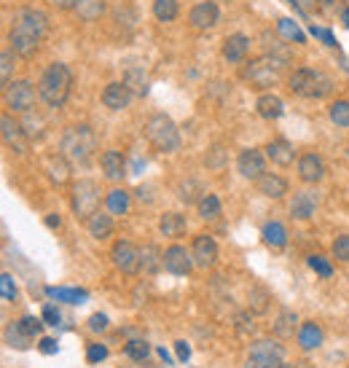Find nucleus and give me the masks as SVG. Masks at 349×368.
Segmentation results:
<instances>
[{
    "mask_svg": "<svg viewBox=\"0 0 349 368\" xmlns=\"http://www.w3.org/2000/svg\"><path fill=\"white\" fill-rule=\"evenodd\" d=\"M46 35H49V14L46 11L25 6V8H19L13 14L11 30H8V43L22 59H30V57L38 54L40 43H43Z\"/></svg>",
    "mask_w": 349,
    "mask_h": 368,
    "instance_id": "nucleus-1",
    "label": "nucleus"
},
{
    "mask_svg": "<svg viewBox=\"0 0 349 368\" xmlns=\"http://www.w3.org/2000/svg\"><path fill=\"white\" fill-rule=\"evenodd\" d=\"M59 153L70 159V164H78V167H86V164L94 159L97 153V135L89 124H73L62 132V140H59Z\"/></svg>",
    "mask_w": 349,
    "mask_h": 368,
    "instance_id": "nucleus-2",
    "label": "nucleus"
},
{
    "mask_svg": "<svg viewBox=\"0 0 349 368\" xmlns=\"http://www.w3.org/2000/svg\"><path fill=\"white\" fill-rule=\"evenodd\" d=\"M73 92V73L65 62H52L38 81V95L49 108H62Z\"/></svg>",
    "mask_w": 349,
    "mask_h": 368,
    "instance_id": "nucleus-3",
    "label": "nucleus"
},
{
    "mask_svg": "<svg viewBox=\"0 0 349 368\" xmlns=\"http://www.w3.org/2000/svg\"><path fill=\"white\" fill-rule=\"evenodd\" d=\"M288 89H290L293 95L304 97V100H322V97L331 95L333 81H331L322 70L295 68L293 73L288 76Z\"/></svg>",
    "mask_w": 349,
    "mask_h": 368,
    "instance_id": "nucleus-4",
    "label": "nucleus"
},
{
    "mask_svg": "<svg viewBox=\"0 0 349 368\" xmlns=\"http://www.w3.org/2000/svg\"><path fill=\"white\" fill-rule=\"evenodd\" d=\"M146 137L148 143L161 153H174L180 148V132L177 124L167 116V113H153L146 124Z\"/></svg>",
    "mask_w": 349,
    "mask_h": 368,
    "instance_id": "nucleus-5",
    "label": "nucleus"
},
{
    "mask_svg": "<svg viewBox=\"0 0 349 368\" xmlns=\"http://www.w3.org/2000/svg\"><path fill=\"white\" fill-rule=\"evenodd\" d=\"M100 199H102V191H100V186L89 180V177H83L78 183H73V194H70V207H73V213H76V218L78 220H89L100 210Z\"/></svg>",
    "mask_w": 349,
    "mask_h": 368,
    "instance_id": "nucleus-6",
    "label": "nucleus"
},
{
    "mask_svg": "<svg viewBox=\"0 0 349 368\" xmlns=\"http://www.w3.org/2000/svg\"><path fill=\"white\" fill-rule=\"evenodd\" d=\"M280 65H274L268 57H258V59H250V62H244L242 65V81L250 83L253 89L258 92H264L268 86H277L280 81Z\"/></svg>",
    "mask_w": 349,
    "mask_h": 368,
    "instance_id": "nucleus-7",
    "label": "nucleus"
},
{
    "mask_svg": "<svg viewBox=\"0 0 349 368\" xmlns=\"http://www.w3.org/2000/svg\"><path fill=\"white\" fill-rule=\"evenodd\" d=\"M285 363V347L277 339H258L250 344L244 368H280Z\"/></svg>",
    "mask_w": 349,
    "mask_h": 368,
    "instance_id": "nucleus-8",
    "label": "nucleus"
},
{
    "mask_svg": "<svg viewBox=\"0 0 349 368\" xmlns=\"http://www.w3.org/2000/svg\"><path fill=\"white\" fill-rule=\"evenodd\" d=\"M38 92L30 81H11L6 89H3V102L6 108L13 110V113H30L35 108V100H38Z\"/></svg>",
    "mask_w": 349,
    "mask_h": 368,
    "instance_id": "nucleus-9",
    "label": "nucleus"
},
{
    "mask_svg": "<svg viewBox=\"0 0 349 368\" xmlns=\"http://www.w3.org/2000/svg\"><path fill=\"white\" fill-rule=\"evenodd\" d=\"M0 135H3L6 148H11L13 153L25 156L27 150H30V135H27L25 124L16 121L11 113H3V116H0Z\"/></svg>",
    "mask_w": 349,
    "mask_h": 368,
    "instance_id": "nucleus-10",
    "label": "nucleus"
},
{
    "mask_svg": "<svg viewBox=\"0 0 349 368\" xmlns=\"http://www.w3.org/2000/svg\"><path fill=\"white\" fill-rule=\"evenodd\" d=\"M110 259L113 266L124 274H137L140 272V247L132 245L129 239H119L110 247Z\"/></svg>",
    "mask_w": 349,
    "mask_h": 368,
    "instance_id": "nucleus-11",
    "label": "nucleus"
},
{
    "mask_svg": "<svg viewBox=\"0 0 349 368\" xmlns=\"http://www.w3.org/2000/svg\"><path fill=\"white\" fill-rule=\"evenodd\" d=\"M194 266H196L194 263V253L186 250L183 245H170L164 250V269L174 274V277H186V274H191Z\"/></svg>",
    "mask_w": 349,
    "mask_h": 368,
    "instance_id": "nucleus-12",
    "label": "nucleus"
},
{
    "mask_svg": "<svg viewBox=\"0 0 349 368\" xmlns=\"http://www.w3.org/2000/svg\"><path fill=\"white\" fill-rule=\"evenodd\" d=\"M218 22H220V8H218V3H213V0H201L188 14V25L194 30H201V32L213 30Z\"/></svg>",
    "mask_w": 349,
    "mask_h": 368,
    "instance_id": "nucleus-13",
    "label": "nucleus"
},
{
    "mask_svg": "<svg viewBox=\"0 0 349 368\" xmlns=\"http://www.w3.org/2000/svg\"><path fill=\"white\" fill-rule=\"evenodd\" d=\"M191 253H194V263H196L199 269H213L215 263H218V242H215L210 234L194 237Z\"/></svg>",
    "mask_w": 349,
    "mask_h": 368,
    "instance_id": "nucleus-14",
    "label": "nucleus"
},
{
    "mask_svg": "<svg viewBox=\"0 0 349 368\" xmlns=\"http://www.w3.org/2000/svg\"><path fill=\"white\" fill-rule=\"evenodd\" d=\"M237 167H239L242 177H247V180H258V177L266 175V153H261L258 148L242 150L239 159H237Z\"/></svg>",
    "mask_w": 349,
    "mask_h": 368,
    "instance_id": "nucleus-15",
    "label": "nucleus"
},
{
    "mask_svg": "<svg viewBox=\"0 0 349 368\" xmlns=\"http://www.w3.org/2000/svg\"><path fill=\"white\" fill-rule=\"evenodd\" d=\"M132 95L134 92L124 81H113L102 89V105H105L107 110H124V108H129Z\"/></svg>",
    "mask_w": 349,
    "mask_h": 368,
    "instance_id": "nucleus-16",
    "label": "nucleus"
},
{
    "mask_svg": "<svg viewBox=\"0 0 349 368\" xmlns=\"http://www.w3.org/2000/svg\"><path fill=\"white\" fill-rule=\"evenodd\" d=\"M295 170H298V177L304 183H320L322 177H325V162H322L320 153H304V156H298Z\"/></svg>",
    "mask_w": 349,
    "mask_h": 368,
    "instance_id": "nucleus-17",
    "label": "nucleus"
},
{
    "mask_svg": "<svg viewBox=\"0 0 349 368\" xmlns=\"http://www.w3.org/2000/svg\"><path fill=\"white\" fill-rule=\"evenodd\" d=\"M43 170H46V177L52 180L54 186H65V183H70V175H73V164H70V159H65L62 153L46 156Z\"/></svg>",
    "mask_w": 349,
    "mask_h": 368,
    "instance_id": "nucleus-18",
    "label": "nucleus"
},
{
    "mask_svg": "<svg viewBox=\"0 0 349 368\" xmlns=\"http://www.w3.org/2000/svg\"><path fill=\"white\" fill-rule=\"evenodd\" d=\"M247 52H250V38H247V35H242V32L228 35L226 41H223V46H220V54H223V59L231 62V65H239V62H244Z\"/></svg>",
    "mask_w": 349,
    "mask_h": 368,
    "instance_id": "nucleus-19",
    "label": "nucleus"
},
{
    "mask_svg": "<svg viewBox=\"0 0 349 368\" xmlns=\"http://www.w3.org/2000/svg\"><path fill=\"white\" fill-rule=\"evenodd\" d=\"M100 167H102L107 180H113V183L126 175V159H124V153L116 148L105 150V153L100 156Z\"/></svg>",
    "mask_w": 349,
    "mask_h": 368,
    "instance_id": "nucleus-20",
    "label": "nucleus"
},
{
    "mask_svg": "<svg viewBox=\"0 0 349 368\" xmlns=\"http://www.w3.org/2000/svg\"><path fill=\"white\" fill-rule=\"evenodd\" d=\"M295 339H298V347L304 350V352H312V350H317L325 339V333H322V328L314 323V320H307V323H301L298 328V333H295Z\"/></svg>",
    "mask_w": 349,
    "mask_h": 368,
    "instance_id": "nucleus-21",
    "label": "nucleus"
},
{
    "mask_svg": "<svg viewBox=\"0 0 349 368\" xmlns=\"http://www.w3.org/2000/svg\"><path fill=\"white\" fill-rule=\"evenodd\" d=\"M317 210V196L312 191H295L290 202V215L295 220H309Z\"/></svg>",
    "mask_w": 349,
    "mask_h": 368,
    "instance_id": "nucleus-22",
    "label": "nucleus"
},
{
    "mask_svg": "<svg viewBox=\"0 0 349 368\" xmlns=\"http://www.w3.org/2000/svg\"><path fill=\"white\" fill-rule=\"evenodd\" d=\"M264 150H266V159H271L277 167H290L293 162H298L295 159V148L288 140H271Z\"/></svg>",
    "mask_w": 349,
    "mask_h": 368,
    "instance_id": "nucleus-23",
    "label": "nucleus"
},
{
    "mask_svg": "<svg viewBox=\"0 0 349 368\" xmlns=\"http://www.w3.org/2000/svg\"><path fill=\"white\" fill-rule=\"evenodd\" d=\"M255 186H258V194H264L266 199H282L288 194V180L274 175V172H266L264 177H258Z\"/></svg>",
    "mask_w": 349,
    "mask_h": 368,
    "instance_id": "nucleus-24",
    "label": "nucleus"
},
{
    "mask_svg": "<svg viewBox=\"0 0 349 368\" xmlns=\"http://www.w3.org/2000/svg\"><path fill=\"white\" fill-rule=\"evenodd\" d=\"M255 108H258V116H261V119H266V121H274V119H280L282 113H285V102H282L277 95H271V92H264V95L258 97Z\"/></svg>",
    "mask_w": 349,
    "mask_h": 368,
    "instance_id": "nucleus-25",
    "label": "nucleus"
},
{
    "mask_svg": "<svg viewBox=\"0 0 349 368\" xmlns=\"http://www.w3.org/2000/svg\"><path fill=\"white\" fill-rule=\"evenodd\" d=\"M188 229V220L186 215H180V213H164L159 218V232L164 237H170V239H177V237H183Z\"/></svg>",
    "mask_w": 349,
    "mask_h": 368,
    "instance_id": "nucleus-26",
    "label": "nucleus"
},
{
    "mask_svg": "<svg viewBox=\"0 0 349 368\" xmlns=\"http://www.w3.org/2000/svg\"><path fill=\"white\" fill-rule=\"evenodd\" d=\"M164 266V253L156 245H143L140 247V272L143 274H159Z\"/></svg>",
    "mask_w": 349,
    "mask_h": 368,
    "instance_id": "nucleus-27",
    "label": "nucleus"
},
{
    "mask_svg": "<svg viewBox=\"0 0 349 368\" xmlns=\"http://www.w3.org/2000/svg\"><path fill=\"white\" fill-rule=\"evenodd\" d=\"M86 229H89V234H92L97 242H102V239H107V237L113 234V215L97 210L92 218L86 220Z\"/></svg>",
    "mask_w": 349,
    "mask_h": 368,
    "instance_id": "nucleus-28",
    "label": "nucleus"
},
{
    "mask_svg": "<svg viewBox=\"0 0 349 368\" xmlns=\"http://www.w3.org/2000/svg\"><path fill=\"white\" fill-rule=\"evenodd\" d=\"M174 194H177V199H180L183 205H199V199L207 191L201 189L199 180H194V177H186V180H180V183H177Z\"/></svg>",
    "mask_w": 349,
    "mask_h": 368,
    "instance_id": "nucleus-29",
    "label": "nucleus"
},
{
    "mask_svg": "<svg viewBox=\"0 0 349 368\" xmlns=\"http://www.w3.org/2000/svg\"><path fill=\"white\" fill-rule=\"evenodd\" d=\"M293 333H298V317L290 309H282L277 323H274V336L277 339H293Z\"/></svg>",
    "mask_w": 349,
    "mask_h": 368,
    "instance_id": "nucleus-30",
    "label": "nucleus"
},
{
    "mask_svg": "<svg viewBox=\"0 0 349 368\" xmlns=\"http://www.w3.org/2000/svg\"><path fill=\"white\" fill-rule=\"evenodd\" d=\"M129 191H124V189H113V191H107L105 196V207L110 215H126L129 213Z\"/></svg>",
    "mask_w": 349,
    "mask_h": 368,
    "instance_id": "nucleus-31",
    "label": "nucleus"
},
{
    "mask_svg": "<svg viewBox=\"0 0 349 368\" xmlns=\"http://www.w3.org/2000/svg\"><path fill=\"white\" fill-rule=\"evenodd\" d=\"M261 237H264V242H266L268 247L288 245V232H285V226H282L280 220H268L266 226H264V232H261Z\"/></svg>",
    "mask_w": 349,
    "mask_h": 368,
    "instance_id": "nucleus-32",
    "label": "nucleus"
},
{
    "mask_svg": "<svg viewBox=\"0 0 349 368\" xmlns=\"http://www.w3.org/2000/svg\"><path fill=\"white\" fill-rule=\"evenodd\" d=\"M16 52H13V46L11 43H6L3 49H0V81H3V89L11 83V73H13V62H16Z\"/></svg>",
    "mask_w": 349,
    "mask_h": 368,
    "instance_id": "nucleus-33",
    "label": "nucleus"
},
{
    "mask_svg": "<svg viewBox=\"0 0 349 368\" xmlns=\"http://www.w3.org/2000/svg\"><path fill=\"white\" fill-rule=\"evenodd\" d=\"M46 293L57 301H67V304H83L89 299L86 290H78V287H46Z\"/></svg>",
    "mask_w": 349,
    "mask_h": 368,
    "instance_id": "nucleus-34",
    "label": "nucleus"
},
{
    "mask_svg": "<svg viewBox=\"0 0 349 368\" xmlns=\"http://www.w3.org/2000/svg\"><path fill=\"white\" fill-rule=\"evenodd\" d=\"M177 14H180L177 0H153V16L159 22H174Z\"/></svg>",
    "mask_w": 349,
    "mask_h": 368,
    "instance_id": "nucleus-35",
    "label": "nucleus"
},
{
    "mask_svg": "<svg viewBox=\"0 0 349 368\" xmlns=\"http://www.w3.org/2000/svg\"><path fill=\"white\" fill-rule=\"evenodd\" d=\"M124 355L134 360V363H146L148 357H150V344L146 339H132L126 341V347H124Z\"/></svg>",
    "mask_w": 349,
    "mask_h": 368,
    "instance_id": "nucleus-36",
    "label": "nucleus"
},
{
    "mask_svg": "<svg viewBox=\"0 0 349 368\" xmlns=\"http://www.w3.org/2000/svg\"><path fill=\"white\" fill-rule=\"evenodd\" d=\"M124 83L132 89L134 95H146L148 92V76L143 68H129L126 76H124Z\"/></svg>",
    "mask_w": 349,
    "mask_h": 368,
    "instance_id": "nucleus-37",
    "label": "nucleus"
},
{
    "mask_svg": "<svg viewBox=\"0 0 349 368\" xmlns=\"http://www.w3.org/2000/svg\"><path fill=\"white\" fill-rule=\"evenodd\" d=\"M76 11H78V16L83 22H94V19H100L102 11H105V0H81Z\"/></svg>",
    "mask_w": 349,
    "mask_h": 368,
    "instance_id": "nucleus-38",
    "label": "nucleus"
},
{
    "mask_svg": "<svg viewBox=\"0 0 349 368\" xmlns=\"http://www.w3.org/2000/svg\"><path fill=\"white\" fill-rule=\"evenodd\" d=\"M247 301H250V309L261 314V312H266L268 309V301H271V296H268L266 287L253 285L250 287V293H247Z\"/></svg>",
    "mask_w": 349,
    "mask_h": 368,
    "instance_id": "nucleus-39",
    "label": "nucleus"
},
{
    "mask_svg": "<svg viewBox=\"0 0 349 368\" xmlns=\"http://www.w3.org/2000/svg\"><path fill=\"white\" fill-rule=\"evenodd\" d=\"M196 207H199V215L204 220H213L220 215V199H218L215 194H204Z\"/></svg>",
    "mask_w": 349,
    "mask_h": 368,
    "instance_id": "nucleus-40",
    "label": "nucleus"
},
{
    "mask_svg": "<svg viewBox=\"0 0 349 368\" xmlns=\"http://www.w3.org/2000/svg\"><path fill=\"white\" fill-rule=\"evenodd\" d=\"M328 113H331V121H333L336 126L349 129V100H336Z\"/></svg>",
    "mask_w": 349,
    "mask_h": 368,
    "instance_id": "nucleus-41",
    "label": "nucleus"
},
{
    "mask_svg": "<svg viewBox=\"0 0 349 368\" xmlns=\"http://www.w3.org/2000/svg\"><path fill=\"white\" fill-rule=\"evenodd\" d=\"M6 344L16 347V350H27L30 347V336L19 328V323H11V326L6 328Z\"/></svg>",
    "mask_w": 349,
    "mask_h": 368,
    "instance_id": "nucleus-42",
    "label": "nucleus"
},
{
    "mask_svg": "<svg viewBox=\"0 0 349 368\" xmlns=\"http://www.w3.org/2000/svg\"><path fill=\"white\" fill-rule=\"evenodd\" d=\"M204 164H207L213 172H220V170L226 167V150L220 148V146H213V148L207 150V156H204Z\"/></svg>",
    "mask_w": 349,
    "mask_h": 368,
    "instance_id": "nucleus-43",
    "label": "nucleus"
},
{
    "mask_svg": "<svg viewBox=\"0 0 349 368\" xmlns=\"http://www.w3.org/2000/svg\"><path fill=\"white\" fill-rule=\"evenodd\" d=\"M277 30H280L285 38H290V41L295 43H304V32L298 30V25H295L293 19H280V22H277Z\"/></svg>",
    "mask_w": 349,
    "mask_h": 368,
    "instance_id": "nucleus-44",
    "label": "nucleus"
},
{
    "mask_svg": "<svg viewBox=\"0 0 349 368\" xmlns=\"http://www.w3.org/2000/svg\"><path fill=\"white\" fill-rule=\"evenodd\" d=\"M331 253H333L336 261H341V263H349V234H341V237H336L333 247H331Z\"/></svg>",
    "mask_w": 349,
    "mask_h": 368,
    "instance_id": "nucleus-45",
    "label": "nucleus"
},
{
    "mask_svg": "<svg viewBox=\"0 0 349 368\" xmlns=\"http://www.w3.org/2000/svg\"><path fill=\"white\" fill-rule=\"evenodd\" d=\"M16 323H19V328L25 331L30 339H35V336L40 333V328H43V317H32V314H25V317H22V320H16Z\"/></svg>",
    "mask_w": 349,
    "mask_h": 368,
    "instance_id": "nucleus-46",
    "label": "nucleus"
},
{
    "mask_svg": "<svg viewBox=\"0 0 349 368\" xmlns=\"http://www.w3.org/2000/svg\"><path fill=\"white\" fill-rule=\"evenodd\" d=\"M309 269L317 272L320 277H331L333 274V266H331V261L325 256H309Z\"/></svg>",
    "mask_w": 349,
    "mask_h": 368,
    "instance_id": "nucleus-47",
    "label": "nucleus"
},
{
    "mask_svg": "<svg viewBox=\"0 0 349 368\" xmlns=\"http://www.w3.org/2000/svg\"><path fill=\"white\" fill-rule=\"evenodd\" d=\"M0 296H3V301L16 299V283H13V277L8 272L0 277Z\"/></svg>",
    "mask_w": 349,
    "mask_h": 368,
    "instance_id": "nucleus-48",
    "label": "nucleus"
},
{
    "mask_svg": "<svg viewBox=\"0 0 349 368\" xmlns=\"http://www.w3.org/2000/svg\"><path fill=\"white\" fill-rule=\"evenodd\" d=\"M105 357H107V347H105V344H89V347H86V360H89L92 366L102 363Z\"/></svg>",
    "mask_w": 349,
    "mask_h": 368,
    "instance_id": "nucleus-49",
    "label": "nucleus"
},
{
    "mask_svg": "<svg viewBox=\"0 0 349 368\" xmlns=\"http://www.w3.org/2000/svg\"><path fill=\"white\" fill-rule=\"evenodd\" d=\"M40 317H43L46 326H59V320H62V314H59V309H57L54 304H46L43 312H40Z\"/></svg>",
    "mask_w": 349,
    "mask_h": 368,
    "instance_id": "nucleus-50",
    "label": "nucleus"
},
{
    "mask_svg": "<svg viewBox=\"0 0 349 368\" xmlns=\"http://www.w3.org/2000/svg\"><path fill=\"white\" fill-rule=\"evenodd\" d=\"M107 328V317L102 312H97L89 317V331H94V333H102Z\"/></svg>",
    "mask_w": 349,
    "mask_h": 368,
    "instance_id": "nucleus-51",
    "label": "nucleus"
},
{
    "mask_svg": "<svg viewBox=\"0 0 349 368\" xmlns=\"http://www.w3.org/2000/svg\"><path fill=\"white\" fill-rule=\"evenodd\" d=\"M38 350L43 355H57V350H59V344H57V339H40V344H38Z\"/></svg>",
    "mask_w": 349,
    "mask_h": 368,
    "instance_id": "nucleus-52",
    "label": "nucleus"
},
{
    "mask_svg": "<svg viewBox=\"0 0 349 368\" xmlns=\"http://www.w3.org/2000/svg\"><path fill=\"white\" fill-rule=\"evenodd\" d=\"M54 8H59V11H76L78 8L81 0H49Z\"/></svg>",
    "mask_w": 349,
    "mask_h": 368,
    "instance_id": "nucleus-53",
    "label": "nucleus"
},
{
    "mask_svg": "<svg viewBox=\"0 0 349 368\" xmlns=\"http://www.w3.org/2000/svg\"><path fill=\"white\" fill-rule=\"evenodd\" d=\"M174 352H177V360L186 363L188 357H191V347H188L186 341H174Z\"/></svg>",
    "mask_w": 349,
    "mask_h": 368,
    "instance_id": "nucleus-54",
    "label": "nucleus"
},
{
    "mask_svg": "<svg viewBox=\"0 0 349 368\" xmlns=\"http://www.w3.org/2000/svg\"><path fill=\"white\" fill-rule=\"evenodd\" d=\"M46 226H49V229H59V226H62V218H59L57 213H49V215H46Z\"/></svg>",
    "mask_w": 349,
    "mask_h": 368,
    "instance_id": "nucleus-55",
    "label": "nucleus"
},
{
    "mask_svg": "<svg viewBox=\"0 0 349 368\" xmlns=\"http://www.w3.org/2000/svg\"><path fill=\"white\" fill-rule=\"evenodd\" d=\"M312 35H314V38H322V41L328 43V46H333V38H331V32H325V30L312 28Z\"/></svg>",
    "mask_w": 349,
    "mask_h": 368,
    "instance_id": "nucleus-56",
    "label": "nucleus"
},
{
    "mask_svg": "<svg viewBox=\"0 0 349 368\" xmlns=\"http://www.w3.org/2000/svg\"><path fill=\"white\" fill-rule=\"evenodd\" d=\"M159 357L164 360V363H172V357H170V352H167L164 347H159Z\"/></svg>",
    "mask_w": 349,
    "mask_h": 368,
    "instance_id": "nucleus-57",
    "label": "nucleus"
},
{
    "mask_svg": "<svg viewBox=\"0 0 349 368\" xmlns=\"http://www.w3.org/2000/svg\"><path fill=\"white\" fill-rule=\"evenodd\" d=\"M341 19H344V28H349V8H344V14H341Z\"/></svg>",
    "mask_w": 349,
    "mask_h": 368,
    "instance_id": "nucleus-58",
    "label": "nucleus"
},
{
    "mask_svg": "<svg viewBox=\"0 0 349 368\" xmlns=\"http://www.w3.org/2000/svg\"><path fill=\"white\" fill-rule=\"evenodd\" d=\"M280 368H295V366H290V363H282V366Z\"/></svg>",
    "mask_w": 349,
    "mask_h": 368,
    "instance_id": "nucleus-59",
    "label": "nucleus"
},
{
    "mask_svg": "<svg viewBox=\"0 0 349 368\" xmlns=\"http://www.w3.org/2000/svg\"><path fill=\"white\" fill-rule=\"evenodd\" d=\"M320 3H322V6H328V3H333V0H320Z\"/></svg>",
    "mask_w": 349,
    "mask_h": 368,
    "instance_id": "nucleus-60",
    "label": "nucleus"
},
{
    "mask_svg": "<svg viewBox=\"0 0 349 368\" xmlns=\"http://www.w3.org/2000/svg\"><path fill=\"white\" fill-rule=\"evenodd\" d=\"M347 156H349V146H347Z\"/></svg>",
    "mask_w": 349,
    "mask_h": 368,
    "instance_id": "nucleus-61",
    "label": "nucleus"
}]
</instances>
